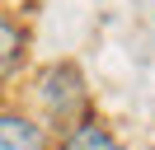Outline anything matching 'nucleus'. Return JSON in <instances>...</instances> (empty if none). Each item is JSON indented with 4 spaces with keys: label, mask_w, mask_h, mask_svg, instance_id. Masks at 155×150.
<instances>
[{
    "label": "nucleus",
    "mask_w": 155,
    "mask_h": 150,
    "mask_svg": "<svg viewBox=\"0 0 155 150\" xmlns=\"http://www.w3.org/2000/svg\"><path fill=\"white\" fill-rule=\"evenodd\" d=\"M61 150H122V141H117L104 122H80V127L66 131Z\"/></svg>",
    "instance_id": "7ed1b4c3"
},
{
    "label": "nucleus",
    "mask_w": 155,
    "mask_h": 150,
    "mask_svg": "<svg viewBox=\"0 0 155 150\" xmlns=\"http://www.w3.org/2000/svg\"><path fill=\"white\" fill-rule=\"evenodd\" d=\"M33 99H38L42 117L52 127H80L85 122V108H89V89H85V75L75 70L71 61H52L38 70V84H33ZM42 122V127H47Z\"/></svg>",
    "instance_id": "f257e3e1"
},
{
    "label": "nucleus",
    "mask_w": 155,
    "mask_h": 150,
    "mask_svg": "<svg viewBox=\"0 0 155 150\" xmlns=\"http://www.w3.org/2000/svg\"><path fill=\"white\" fill-rule=\"evenodd\" d=\"M0 150H52V131L28 112H0Z\"/></svg>",
    "instance_id": "f03ea898"
},
{
    "label": "nucleus",
    "mask_w": 155,
    "mask_h": 150,
    "mask_svg": "<svg viewBox=\"0 0 155 150\" xmlns=\"http://www.w3.org/2000/svg\"><path fill=\"white\" fill-rule=\"evenodd\" d=\"M24 47H28V38H24L19 24H10V19H0V80L14 70V66L24 61Z\"/></svg>",
    "instance_id": "20e7f679"
}]
</instances>
